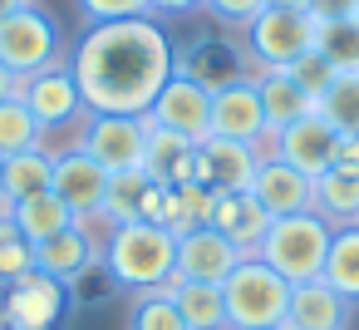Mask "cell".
<instances>
[{
  "mask_svg": "<svg viewBox=\"0 0 359 330\" xmlns=\"http://www.w3.org/2000/svg\"><path fill=\"white\" fill-rule=\"evenodd\" d=\"M177 70V50L168 30L143 15V20H114V25H89L69 55V74L79 84L84 114H128L143 119L163 84Z\"/></svg>",
  "mask_w": 359,
  "mask_h": 330,
  "instance_id": "6da1fadb",
  "label": "cell"
},
{
  "mask_svg": "<svg viewBox=\"0 0 359 330\" xmlns=\"http://www.w3.org/2000/svg\"><path fill=\"white\" fill-rule=\"evenodd\" d=\"M99 266L118 291H168L177 281V237L163 222H118L104 232V256Z\"/></svg>",
  "mask_w": 359,
  "mask_h": 330,
  "instance_id": "7a4b0ae2",
  "label": "cell"
},
{
  "mask_svg": "<svg viewBox=\"0 0 359 330\" xmlns=\"http://www.w3.org/2000/svg\"><path fill=\"white\" fill-rule=\"evenodd\" d=\"M330 237H334V227H330L320 212L271 217V227H266L256 256H261L271 271H280L290 286H300V281H320L325 256H330Z\"/></svg>",
  "mask_w": 359,
  "mask_h": 330,
  "instance_id": "3957f363",
  "label": "cell"
},
{
  "mask_svg": "<svg viewBox=\"0 0 359 330\" xmlns=\"http://www.w3.org/2000/svg\"><path fill=\"white\" fill-rule=\"evenodd\" d=\"M222 301H226V330H271L285 320L290 305V281L280 271H271L256 251L236 261V271L222 281Z\"/></svg>",
  "mask_w": 359,
  "mask_h": 330,
  "instance_id": "277c9868",
  "label": "cell"
},
{
  "mask_svg": "<svg viewBox=\"0 0 359 330\" xmlns=\"http://www.w3.org/2000/svg\"><path fill=\"white\" fill-rule=\"evenodd\" d=\"M241 35H246V55H251L256 74H261V70H290V65H300V60L315 50L320 20H315L310 11H280V6H266Z\"/></svg>",
  "mask_w": 359,
  "mask_h": 330,
  "instance_id": "5b68a950",
  "label": "cell"
},
{
  "mask_svg": "<svg viewBox=\"0 0 359 330\" xmlns=\"http://www.w3.org/2000/svg\"><path fill=\"white\" fill-rule=\"evenodd\" d=\"M60 50H65V35H60L55 15H45L40 6H25L0 20V65L15 79H30V74L60 65Z\"/></svg>",
  "mask_w": 359,
  "mask_h": 330,
  "instance_id": "8992f818",
  "label": "cell"
},
{
  "mask_svg": "<svg viewBox=\"0 0 359 330\" xmlns=\"http://www.w3.org/2000/svg\"><path fill=\"white\" fill-rule=\"evenodd\" d=\"M65 315H69V286L45 271H25L0 286V320H6V330H60Z\"/></svg>",
  "mask_w": 359,
  "mask_h": 330,
  "instance_id": "52a82bcc",
  "label": "cell"
},
{
  "mask_svg": "<svg viewBox=\"0 0 359 330\" xmlns=\"http://www.w3.org/2000/svg\"><path fill=\"white\" fill-rule=\"evenodd\" d=\"M79 148L114 178V173H143L148 158V119H128V114H84V133Z\"/></svg>",
  "mask_w": 359,
  "mask_h": 330,
  "instance_id": "ba28073f",
  "label": "cell"
},
{
  "mask_svg": "<svg viewBox=\"0 0 359 330\" xmlns=\"http://www.w3.org/2000/svg\"><path fill=\"white\" fill-rule=\"evenodd\" d=\"M143 119L158 124V128H168V133H182L187 143H202V138L212 133V84L197 79L187 65H177L172 79L163 84L158 104H153Z\"/></svg>",
  "mask_w": 359,
  "mask_h": 330,
  "instance_id": "9c48e42d",
  "label": "cell"
},
{
  "mask_svg": "<svg viewBox=\"0 0 359 330\" xmlns=\"http://www.w3.org/2000/svg\"><path fill=\"white\" fill-rule=\"evenodd\" d=\"M207 138H236V143H261L271 138L266 114H261V94H256V74H231L212 89V133Z\"/></svg>",
  "mask_w": 359,
  "mask_h": 330,
  "instance_id": "30bf717a",
  "label": "cell"
},
{
  "mask_svg": "<svg viewBox=\"0 0 359 330\" xmlns=\"http://www.w3.org/2000/svg\"><path fill=\"white\" fill-rule=\"evenodd\" d=\"M104 187H109V173L79 148L69 143L65 153H55V178H50V192H60V202L74 212V222H94L99 207H104Z\"/></svg>",
  "mask_w": 359,
  "mask_h": 330,
  "instance_id": "8fae6325",
  "label": "cell"
},
{
  "mask_svg": "<svg viewBox=\"0 0 359 330\" xmlns=\"http://www.w3.org/2000/svg\"><path fill=\"white\" fill-rule=\"evenodd\" d=\"M20 99H25V109L40 119L45 133L69 128V124L84 114L79 84H74V74H69V60H60V65H50V70H40V74L20 79Z\"/></svg>",
  "mask_w": 359,
  "mask_h": 330,
  "instance_id": "7c38bea8",
  "label": "cell"
},
{
  "mask_svg": "<svg viewBox=\"0 0 359 330\" xmlns=\"http://www.w3.org/2000/svg\"><path fill=\"white\" fill-rule=\"evenodd\" d=\"M256 168H261V153L251 143H236V138H202L192 153V183H207L212 192L251 187Z\"/></svg>",
  "mask_w": 359,
  "mask_h": 330,
  "instance_id": "4fadbf2b",
  "label": "cell"
},
{
  "mask_svg": "<svg viewBox=\"0 0 359 330\" xmlns=\"http://www.w3.org/2000/svg\"><path fill=\"white\" fill-rule=\"evenodd\" d=\"M334 148H339V133L310 109L305 119H295V124H285V128L276 133V153H271V158L300 168L305 178H320L325 168H334Z\"/></svg>",
  "mask_w": 359,
  "mask_h": 330,
  "instance_id": "5bb4252c",
  "label": "cell"
},
{
  "mask_svg": "<svg viewBox=\"0 0 359 330\" xmlns=\"http://www.w3.org/2000/svg\"><path fill=\"white\" fill-rule=\"evenodd\" d=\"M241 256H251V251H241L236 242H226L217 227H197V232L177 237V276L182 281H212V286H222L236 271Z\"/></svg>",
  "mask_w": 359,
  "mask_h": 330,
  "instance_id": "9a60e30c",
  "label": "cell"
},
{
  "mask_svg": "<svg viewBox=\"0 0 359 330\" xmlns=\"http://www.w3.org/2000/svg\"><path fill=\"white\" fill-rule=\"evenodd\" d=\"M99 256H104V242H99L84 222H74V227H65V232H55L50 242L35 246V271H45V276H55V281H65V286H74L79 276H89V271L99 266Z\"/></svg>",
  "mask_w": 359,
  "mask_h": 330,
  "instance_id": "2e32d148",
  "label": "cell"
},
{
  "mask_svg": "<svg viewBox=\"0 0 359 330\" xmlns=\"http://www.w3.org/2000/svg\"><path fill=\"white\" fill-rule=\"evenodd\" d=\"M251 197L271 212V217H290V212H310L315 207V178H305L300 168L280 163V158H261L256 178H251Z\"/></svg>",
  "mask_w": 359,
  "mask_h": 330,
  "instance_id": "e0dca14e",
  "label": "cell"
},
{
  "mask_svg": "<svg viewBox=\"0 0 359 330\" xmlns=\"http://www.w3.org/2000/svg\"><path fill=\"white\" fill-rule=\"evenodd\" d=\"M349 301L325 286V281H300L290 286V305H285V330H349Z\"/></svg>",
  "mask_w": 359,
  "mask_h": 330,
  "instance_id": "ac0fdd59",
  "label": "cell"
},
{
  "mask_svg": "<svg viewBox=\"0 0 359 330\" xmlns=\"http://www.w3.org/2000/svg\"><path fill=\"white\" fill-rule=\"evenodd\" d=\"M207 227H217V232H222L226 242H236L241 251H256L261 237H266V227H271V212L251 197V187H241V192H217Z\"/></svg>",
  "mask_w": 359,
  "mask_h": 330,
  "instance_id": "d6986e66",
  "label": "cell"
},
{
  "mask_svg": "<svg viewBox=\"0 0 359 330\" xmlns=\"http://www.w3.org/2000/svg\"><path fill=\"white\" fill-rule=\"evenodd\" d=\"M55 178V153L50 148H30V153H15V158H0V222L15 212V202L45 192Z\"/></svg>",
  "mask_w": 359,
  "mask_h": 330,
  "instance_id": "ffe728a7",
  "label": "cell"
},
{
  "mask_svg": "<svg viewBox=\"0 0 359 330\" xmlns=\"http://www.w3.org/2000/svg\"><path fill=\"white\" fill-rule=\"evenodd\" d=\"M256 94H261V114H266L271 133H280L285 124H295V119H305L315 109V99L295 84L290 70H261L256 74Z\"/></svg>",
  "mask_w": 359,
  "mask_h": 330,
  "instance_id": "44dd1931",
  "label": "cell"
},
{
  "mask_svg": "<svg viewBox=\"0 0 359 330\" xmlns=\"http://www.w3.org/2000/svg\"><path fill=\"white\" fill-rule=\"evenodd\" d=\"M192 153L197 143H187L182 133H168L158 124H148V158H143V173L153 183H192Z\"/></svg>",
  "mask_w": 359,
  "mask_h": 330,
  "instance_id": "7402d4cb",
  "label": "cell"
},
{
  "mask_svg": "<svg viewBox=\"0 0 359 330\" xmlns=\"http://www.w3.org/2000/svg\"><path fill=\"white\" fill-rule=\"evenodd\" d=\"M310 212H320L330 227H349V222H359V173L354 168H325L320 178H315V207Z\"/></svg>",
  "mask_w": 359,
  "mask_h": 330,
  "instance_id": "603a6c76",
  "label": "cell"
},
{
  "mask_svg": "<svg viewBox=\"0 0 359 330\" xmlns=\"http://www.w3.org/2000/svg\"><path fill=\"white\" fill-rule=\"evenodd\" d=\"M11 227L30 242V246H40V242H50L55 232H65V227H74V212L60 202V192H35V197H25V202H15V212H11Z\"/></svg>",
  "mask_w": 359,
  "mask_h": 330,
  "instance_id": "cb8c5ba5",
  "label": "cell"
},
{
  "mask_svg": "<svg viewBox=\"0 0 359 330\" xmlns=\"http://www.w3.org/2000/svg\"><path fill=\"white\" fill-rule=\"evenodd\" d=\"M168 296H172V305L182 310V320H187V330H226V301H222V286H212V281H172L168 286Z\"/></svg>",
  "mask_w": 359,
  "mask_h": 330,
  "instance_id": "d4e9b609",
  "label": "cell"
},
{
  "mask_svg": "<svg viewBox=\"0 0 359 330\" xmlns=\"http://www.w3.org/2000/svg\"><path fill=\"white\" fill-rule=\"evenodd\" d=\"M320 281H325V286H334L349 305H359V222L334 227V237H330V256H325Z\"/></svg>",
  "mask_w": 359,
  "mask_h": 330,
  "instance_id": "484cf974",
  "label": "cell"
},
{
  "mask_svg": "<svg viewBox=\"0 0 359 330\" xmlns=\"http://www.w3.org/2000/svg\"><path fill=\"white\" fill-rule=\"evenodd\" d=\"M148 183H153L148 173H114V178H109V187H104V207H99V217H94V222H104V232H109V227H118V222L143 217Z\"/></svg>",
  "mask_w": 359,
  "mask_h": 330,
  "instance_id": "4316f807",
  "label": "cell"
},
{
  "mask_svg": "<svg viewBox=\"0 0 359 330\" xmlns=\"http://www.w3.org/2000/svg\"><path fill=\"white\" fill-rule=\"evenodd\" d=\"M212 202L217 192L207 183H172L168 187V232L182 237V232H197L212 222Z\"/></svg>",
  "mask_w": 359,
  "mask_h": 330,
  "instance_id": "83f0119b",
  "label": "cell"
},
{
  "mask_svg": "<svg viewBox=\"0 0 359 330\" xmlns=\"http://www.w3.org/2000/svg\"><path fill=\"white\" fill-rule=\"evenodd\" d=\"M315 114L344 138V133H359V70L349 74H334L330 89L315 99Z\"/></svg>",
  "mask_w": 359,
  "mask_h": 330,
  "instance_id": "f1b7e54d",
  "label": "cell"
},
{
  "mask_svg": "<svg viewBox=\"0 0 359 330\" xmlns=\"http://www.w3.org/2000/svg\"><path fill=\"white\" fill-rule=\"evenodd\" d=\"M45 128L40 119L25 109V99H0V158H15V153H30V148H45L40 143Z\"/></svg>",
  "mask_w": 359,
  "mask_h": 330,
  "instance_id": "f546056e",
  "label": "cell"
},
{
  "mask_svg": "<svg viewBox=\"0 0 359 330\" xmlns=\"http://www.w3.org/2000/svg\"><path fill=\"white\" fill-rule=\"evenodd\" d=\"M128 330H187V320L168 291H138L128 305Z\"/></svg>",
  "mask_w": 359,
  "mask_h": 330,
  "instance_id": "4dcf8cb0",
  "label": "cell"
},
{
  "mask_svg": "<svg viewBox=\"0 0 359 330\" xmlns=\"http://www.w3.org/2000/svg\"><path fill=\"white\" fill-rule=\"evenodd\" d=\"M315 50L334 65V74L359 70V25H354V20H330V25H320Z\"/></svg>",
  "mask_w": 359,
  "mask_h": 330,
  "instance_id": "1f68e13d",
  "label": "cell"
},
{
  "mask_svg": "<svg viewBox=\"0 0 359 330\" xmlns=\"http://www.w3.org/2000/svg\"><path fill=\"white\" fill-rule=\"evenodd\" d=\"M25 271H35V246L11 227V217L0 222V286L6 281H15V276H25Z\"/></svg>",
  "mask_w": 359,
  "mask_h": 330,
  "instance_id": "d6a6232c",
  "label": "cell"
},
{
  "mask_svg": "<svg viewBox=\"0 0 359 330\" xmlns=\"http://www.w3.org/2000/svg\"><path fill=\"white\" fill-rule=\"evenodd\" d=\"M84 25H114V20H143L153 15L148 0H79Z\"/></svg>",
  "mask_w": 359,
  "mask_h": 330,
  "instance_id": "836d02e7",
  "label": "cell"
},
{
  "mask_svg": "<svg viewBox=\"0 0 359 330\" xmlns=\"http://www.w3.org/2000/svg\"><path fill=\"white\" fill-rule=\"evenodd\" d=\"M202 11H207L217 25H226V30H246V25L266 11V0H202Z\"/></svg>",
  "mask_w": 359,
  "mask_h": 330,
  "instance_id": "e575fe53",
  "label": "cell"
},
{
  "mask_svg": "<svg viewBox=\"0 0 359 330\" xmlns=\"http://www.w3.org/2000/svg\"><path fill=\"white\" fill-rule=\"evenodd\" d=\"M290 74H295V84H300V89H305L310 99H320V94L330 89V79H334V65H330V60H325L320 50H310V55H305L300 65H290Z\"/></svg>",
  "mask_w": 359,
  "mask_h": 330,
  "instance_id": "d590c367",
  "label": "cell"
},
{
  "mask_svg": "<svg viewBox=\"0 0 359 330\" xmlns=\"http://www.w3.org/2000/svg\"><path fill=\"white\" fill-rule=\"evenodd\" d=\"M305 11H310L320 25H330V20H354L359 0H305Z\"/></svg>",
  "mask_w": 359,
  "mask_h": 330,
  "instance_id": "8d00e7d4",
  "label": "cell"
},
{
  "mask_svg": "<svg viewBox=\"0 0 359 330\" xmlns=\"http://www.w3.org/2000/svg\"><path fill=\"white\" fill-rule=\"evenodd\" d=\"M153 15H187V11H202V0H148Z\"/></svg>",
  "mask_w": 359,
  "mask_h": 330,
  "instance_id": "74e56055",
  "label": "cell"
},
{
  "mask_svg": "<svg viewBox=\"0 0 359 330\" xmlns=\"http://www.w3.org/2000/svg\"><path fill=\"white\" fill-rule=\"evenodd\" d=\"M15 94H20V79H15L6 65H0V99H15Z\"/></svg>",
  "mask_w": 359,
  "mask_h": 330,
  "instance_id": "f35d334b",
  "label": "cell"
},
{
  "mask_svg": "<svg viewBox=\"0 0 359 330\" xmlns=\"http://www.w3.org/2000/svg\"><path fill=\"white\" fill-rule=\"evenodd\" d=\"M25 6H35V0H0V20L15 15V11H25Z\"/></svg>",
  "mask_w": 359,
  "mask_h": 330,
  "instance_id": "ab89813d",
  "label": "cell"
},
{
  "mask_svg": "<svg viewBox=\"0 0 359 330\" xmlns=\"http://www.w3.org/2000/svg\"><path fill=\"white\" fill-rule=\"evenodd\" d=\"M266 6H280V11H305V0H266Z\"/></svg>",
  "mask_w": 359,
  "mask_h": 330,
  "instance_id": "60d3db41",
  "label": "cell"
},
{
  "mask_svg": "<svg viewBox=\"0 0 359 330\" xmlns=\"http://www.w3.org/2000/svg\"><path fill=\"white\" fill-rule=\"evenodd\" d=\"M354 25H359V11H354Z\"/></svg>",
  "mask_w": 359,
  "mask_h": 330,
  "instance_id": "b9f144b4",
  "label": "cell"
},
{
  "mask_svg": "<svg viewBox=\"0 0 359 330\" xmlns=\"http://www.w3.org/2000/svg\"><path fill=\"white\" fill-rule=\"evenodd\" d=\"M271 330H285V325H271Z\"/></svg>",
  "mask_w": 359,
  "mask_h": 330,
  "instance_id": "7bdbcfd3",
  "label": "cell"
}]
</instances>
